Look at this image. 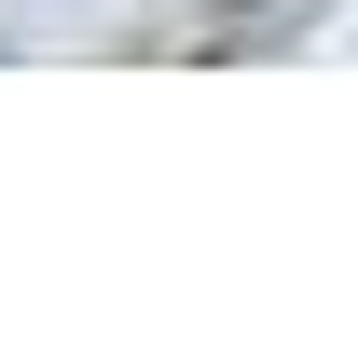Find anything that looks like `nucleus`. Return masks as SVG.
Listing matches in <instances>:
<instances>
[{"label": "nucleus", "mask_w": 358, "mask_h": 358, "mask_svg": "<svg viewBox=\"0 0 358 358\" xmlns=\"http://www.w3.org/2000/svg\"><path fill=\"white\" fill-rule=\"evenodd\" d=\"M42 14H83V0H42Z\"/></svg>", "instance_id": "f257e3e1"}]
</instances>
